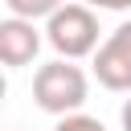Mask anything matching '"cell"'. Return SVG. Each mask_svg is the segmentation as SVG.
I'll use <instances>...</instances> for the list:
<instances>
[{"mask_svg":"<svg viewBox=\"0 0 131 131\" xmlns=\"http://www.w3.org/2000/svg\"><path fill=\"white\" fill-rule=\"evenodd\" d=\"M86 94H90L86 70L66 61V57H53V61L37 66V74H33V98H37V106L45 115H57V119L78 115Z\"/></svg>","mask_w":131,"mask_h":131,"instance_id":"cell-1","label":"cell"},{"mask_svg":"<svg viewBox=\"0 0 131 131\" xmlns=\"http://www.w3.org/2000/svg\"><path fill=\"white\" fill-rule=\"evenodd\" d=\"M45 41L57 57L66 61H78V57H94L98 53V16L94 8H86L82 0L74 4H61L49 20H45Z\"/></svg>","mask_w":131,"mask_h":131,"instance_id":"cell-2","label":"cell"},{"mask_svg":"<svg viewBox=\"0 0 131 131\" xmlns=\"http://www.w3.org/2000/svg\"><path fill=\"white\" fill-rule=\"evenodd\" d=\"M94 78L98 86L115 94H131V20H123L94 53Z\"/></svg>","mask_w":131,"mask_h":131,"instance_id":"cell-3","label":"cell"},{"mask_svg":"<svg viewBox=\"0 0 131 131\" xmlns=\"http://www.w3.org/2000/svg\"><path fill=\"white\" fill-rule=\"evenodd\" d=\"M41 33H45V29H37V20L4 16V20H0V61H4L8 70L29 66V61L37 57V49H41Z\"/></svg>","mask_w":131,"mask_h":131,"instance_id":"cell-4","label":"cell"},{"mask_svg":"<svg viewBox=\"0 0 131 131\" xmlns=\"http://www.w3.org/2000/svg\"><path fill=\"white\" fill-rule=\"evenodd\" d=\"M66 0H4L8 16H20V20H49Z\"/></svg>","mask_w":131,"mask_h":131,"instance_id":"cell-5","label":"cell"},{"mask_svg":"<svg viewBox=\"0 0 131 131\" xmlns=\"http://www.w3.org/2000/svg\"><path fill=\"white\" fill-rule=\"evenodd\" d=\"M53 131H106L102 127V119H94V115H66V119H57L53 123Z\"/></svg>","mask_w":131,"mask_h":131,"instance_id":"cell-6","label":"cell"},{"mask_svg":"<svg viewBox=\"0 0 131 131\" xmlns=\"http://www.w3.org/2000/svg\"><path fill=\"white\" fill-rule=\"evenodd\" d=\"M86 8H102V12H127L131 0H82Z\"/></svg>","mask_w":131,"mask_h":131,"instance_id":"cell-7","label":"cell"},{"mask_svg":"<svg viewBox=\"0 0 131 131\" xmlns=\"http://www.w3.org/2000/svg\"><path fill=\"white\" fill-rule=\"evenodd\" d=\"M119 123H123V131H131V98H123V106H119Z\"/></svg>","mask_w":131,"mask_h":131,"instance_id":"cell-8","label":"cell"}]
</instances>
